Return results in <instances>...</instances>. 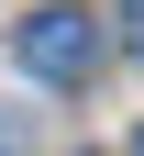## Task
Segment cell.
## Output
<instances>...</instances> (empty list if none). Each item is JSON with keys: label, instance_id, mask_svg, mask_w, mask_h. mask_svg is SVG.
Instances as JSON below:
<instances>
[{"label": "cell", "instance_id": "2", "mask_svg": "<svg viewBox=\"0 0 144 156\" xmlns=\"http://www.w3.org/2000/svg\"><path fill=\"white\" fill-rule=\"evenodd\" d=\"M122 11H133V34H144V0H122Z\"/></svg>", "mask_w": 144, "mask_h": 156}, {"label": "cell", "instance_id": "3", "mask_svg": "<svg viewBox=\"0 0 144 156\" xmlns=\"http://www.w3.org/2000/svg\"><path fill=\"white\" fill-rule=\"evenodd\" d=\"M133 145H144V123H133Z\"/></svg>", "mask_w": 144, "mask_h": 156}, {"label": "cell", "instance_id": "1", "mask_svg": "<svg viewBox=\"0 0 144 156\" xmlns=\"http://www.w3.org/2000/svg\"><path fill=\"white\" fill-rule=\"evenodd\" d=\"M11 56H22V78H45V89H78V78L100 67V23L78 0H45L33 23H11Z\"/></svg>", "mask_w": 144, "mask_h": 156}]
</instances>
